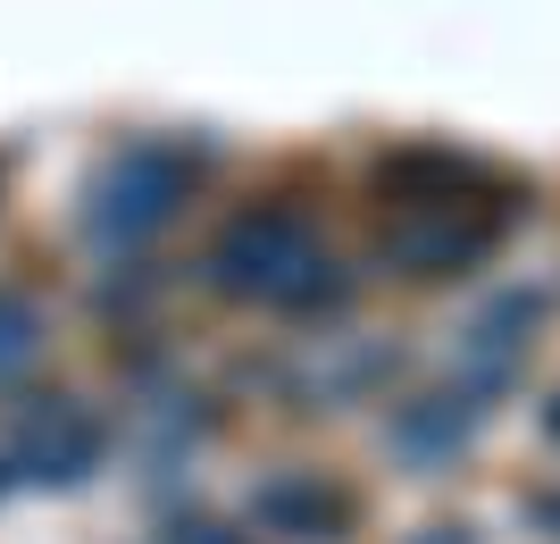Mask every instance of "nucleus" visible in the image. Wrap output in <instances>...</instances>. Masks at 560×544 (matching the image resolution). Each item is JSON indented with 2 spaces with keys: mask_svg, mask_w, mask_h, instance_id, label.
<instances>
[{
  "mask_svg": "<svg viewBox=\"0 0 560 544\" xmlns=\"http://www.w3.org/2000/svg\"><path fill=\"white\" fill-rule=\"evenodd\" d=\"M210 277L226 293H252V302H318L327 293V252H318V227L284 201H259V210H234L226 235L210 243Z\"/></svg>",
  "mask_w": 560,
  "mask_h": 544,
  "instance_id": "f257e3e1",
  "label": "nucleus"
},
{
  "mask_svg": "<svg viewBox=\"0 0 560 544\" xmlns=\"http://www.w3.org/2000/svg\"><path fill=\"white\" fill-rule=\"evenodd\" d=\"M101 452V427L84 419V410H68V403H50V410H34V419L18 427V461L34 477H84V461Z\"/></svg>",
  "mask_w": 560,
  "mask_h": 544,
  "instance_id": "f03ea898",
  "label": "nucleus"
},
{
  "mask_svg": "<svg viewBox=\"0 0 560 544\" xmlns=\"http://www.w3.org/2000/svg\"><path fill=\"white\" fill-rule=\"evenodd\" d=\"M259 520L277 528V536H302V544H335L351 520V502L327 495V477H277L268 495H259Z\"/></svg>",
  "mask_w": 560,
  "mask_h": 544,
  "instance_id": "7ed1b4c3",
  "label": "nucleus"
},
{
  "mask_svg": "<svg viewBox=\"0 0 560 544\" xmlns=\"http://www.w3.org/2000/svg\"><path fill=\"white\" fill-rule=\"evenodd\" d=\"M43 344V319H34V302H18V293H0V378L18 369L25 352Z\"/></svg>",
  "mask_w": 560,
  "mask_h": 544,
  "instance_id": "20e7f679",
  "label": "nucleus"
},
{
  "mask_svg": "<svg viewBox=\"0 0 560 544\" xmlns=\"http://www.w3.org/2000/svg\"><path fill=\"white\" fill-rule=\"evenodd\" d=\"M536 520H552V528H560V495H552V502H536Z\"/></svg>",
  "mask_w": 560,
  "mask_h": 544,
  "instance_id": "39448f33",
  "label": "nucleus"
},
{
  "mask_svg": "<svg viewBox=\"0 0 560 544\" xmlns=\"http://www.w3.org/2000/svg\"><path fill=\"white\" fill-rule=\"evenodd\" d=\"M435 544H468V536H452V528H435Z\"/></svg>",
  "mask_w": 560,
  "mask_h": 544,
  "instance_id": "423d86ee",
  "label": "nucleus"
},
{
  "mask_svg": "<svg viewBox=\"0 0 560 544\" xmlns=\"http://www.w3.org/2000/svg\"><path fill=\"white\" fill-rule=\"evenodd\" d=\"M544 427H552V436H560V403H552V410H544Z\"/></svg>",
  "mask_w": 560,
  "mask_h": 544,
  "instance_id": "0eeeda50",
  "label": "nucleus"
}]
</instances>
